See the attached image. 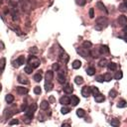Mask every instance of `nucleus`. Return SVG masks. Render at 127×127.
<instances>
[{
    "label": "nucleus",
    "instance_id": "f03ea898",
    "mask_svg": "<svg viewBox=\"0 0 127 127\" xmlns=\"http://www.w3.org/2000/svg\"><path fill=\"white\" fill-rule=\"evenodd\" d=\"M36 109H37L36 103H33L31 106H29L27 108V110L25 111V117H27L28 119H32L33 116H34V113L36 111Z\"/></svg>",
    "mask_w": 127,
    "mask_h": 127
},
{
    "label": "nucleus",
    "instance_id": "3c124183",
    "mask_svg": "<svg viewBox=\"0 0 127 127\" xmlns=\"http://www.w3.org/2000/svg\"><path fill=\"white\" fill-rule=\"evenodd\" d=\"M123 32H124L125 34H127V26H125V27L123 28Z\"/></svg>",
    "mask_w": 127,
    "mask_h": 127
},
{
    "label": "nucleus",
    "instance_id": "2f4dec72",
    "mask_svg": "<svg viewBox=\"0 0 127 127\" xmlns=\"http://www.w3.org/2000/svg\"><path fill=\"white\" fill-rule=\"evenodd\" d=\"M103 78H104V80H105V81H110V80H112V75H111L110 74H105L103 75Z\"/></svg>",
    "mask_w": 127,
    "mask_h": 127
},
{
    "label": "nucleus",
    "instance_id": "72a5a7b5",
    "mask_svg": "<svg viewBox=\"0 0 127 127\" xmlns=\"http://www.w3.org/2000/svg\"><path fill=\"white\" fill-rule=\"evenodd\" d=\"M86 2H87V0H75V3L80 6H83L86 4Z\"/></svg>",
    "mask_w": 127,
    "mask_h": 127
},
{
    "label": "nucleus",
    "instance_id": "1a4fd4ad",
    "mask_svg": "<svg viewBox=\"0 0 127 127\" xmlns=\"http://www.w3.org/2000/svg\"><path fill=\"white\" fill-rule=\"evenodd\" d=\"M64 91L66 92V94H71L72 92L74 91V87H73V86L71 83H67L66 86L64 87Z\"/></svg>",
    "mask_w": 127,
    "mask_h": 127
},
{
    "label": "nucleus",
    "instance_id": "e433bc0d",
    "mask_svg": "<svg viewBox=\"0 0 127 127\" xmlns=\"http://www.w3.org/2000/svg\"><path fill=\"white\" fill-rule=\"evenodd\" d=\"M41 91H42V89H41L40 87H34V92H35L36 94H40Z\"/></svg>",
    "mask_w": 127,
    "mask_h": 127
},
{
    "label": "nucleus",
    "instance_id": "4c0bfd02",
    "mask_svg": "<svg viewBox=\"0 0 127 127\" xmlns=\"http://www.w3.org/2000/svg\"><path fill=\"white\" fill-rule=\"evenodd\" d=\"M96 80H97L98 82H103V81H104L103 75H98V77H96Z\"/></svg>",
    "mask_w": 127,
    "mask_h": 127
},
{
    "label": "nucleus",
    "instance_id": "5701e85b",
    "mask_svg": "<svg viewBox=\"0 0 127 127\" xmlns=\"http://www.w3.org/2000/svg\"><path fill=\"white\" fill-rule=\"evenodd\" d=\"M96 6H97V8H99V9L101 10V11H104L105 13H107V10H106V8H105V6L101 3V2H97V4H96Z\"/></svg>",
    "mask_w": 127,
    "mask_h": 127
},
{
    "label": "nucleus",
    "instance_id": "2eb2a0df",
    "mask_svg": "<svg viewBox=\"0 0 127 127\" xmlns=\"http://www.w3.org/2000/svg\"><path fill=\"white\" fill-rule=\"evenodd\" d=\"M99 52H100V54H107V53H109V48L107 47V46H100V48H99Z\"/></svg>",
    "mask_w": 127,
    "mask_h": 127
},
{
    "label": "nucleus",
    "instance_id": "a19ab883",
    "mask_svg": "<svg viewBox=\"0 0 127 127\" xmlns=\"http://www.w3.org/2000/svg\"><path fill=\"white\" fill-rule=\"evenodd\" d=\"M119 10H120V11H123V12H124V11H126V10H127V7H126V6L124 5V4H121V5L119 6Z\"/></svg>",
    "mask_w": 127,
    "mask_h": 127
},
{
    "label": "nucleus",
    "instance_id": "b1692460",
    "mask_svg": "<svg viewBox=\"0 0 127 127\" xmlns=\"http://www.w3.org/2000/svg\"><path fill=\"white\" fill-rule=\"evenodd\" d=\"M5 99H6V101H7L8 103H12L13 101H14V96L12 94H7L6 97H5Z\"/></svg>",
    "mask_w": 127,
    "mask_h": 127
},
{
    "label": "nucleus",
    "instance_id": "6ab92c4d",
    "mask_svg": "<svg viewBox=\"0 0 127 127\" xmlns=\"http://www.w3.org/2000/svg\"><path fill=\"white\" fill-rule=\"evenodd\" d=\"M107 67H108V70L109 71H115L117 69V65L115 63H112V62L111 63H108Z\"/></svg>",
    "mask_w": 127,
    "mask_h": 127
},
{
    "label": "nucleus",
    "instance_id": "8fccbe9b",
    "mask_svg": "<svg viewBox=\"0 0 127 127\" xmlns=\"http://www.w3.org/2000/svg\"><path fill=\"white\" fill-rule=\"evenodd\" d=\"M61 127H71V125H70V124H67V123H64Z\"/></svg>",
    "mask_w": 127,
    "mask_h": 127
},
{
    "label": "nucleus",
    "instance_id": "393cba45",
    "mask_svg": "<svg viewBox=\"0 0 127 127\" xmlns=\"http://www.w3.org/2000/svg\"><path fill=\"white\" fill-rule=\"evenodd\" d=\"M122 77H123V74H122V72H120V71H119V72H116V74H114V79L117 80H121Z\"/></svg>",
    "mask_w": 127,
    "mask_h": 127
},
{
    "label": "nucleus",
    "instance_id": "49530a36",
    "mask_svg": "<svg viewBox=\"0 0 127 127\" xmlns=\"http://www.w3.org/2000/svg\"><path fill=\"white\" fill-rule=\"evenodd\" d=\"M125 34V33H124ZM120 38H122L125 42H127V34H125V36H120Z\"/></svg>",
    "mask_w": 127,
    "mask_h": 127
},
{
    "label": "nucleus",
    "instance_id": "aec40b11",
    "mask_svg": "<svg viewBox=\"0 0 127 127\" xmlns=\"http://www.w3.org/2000/svg\"><path fill=\"white\" fill-rule=\"evenodd\" d=\"M110 124L112 127H119L120 126V122L118 119H111L110 120Z\"/></svg>",
    "mask_w": 127,
    "mask_h": 127
},
{
    "label": "nucleus",
    "instance_id": "0eeeda50",
    "mask_svg": "<svg viewBox=\"0 0 127 127\" xmlns=\"http://www.w3.org/2000/svg\"><path fill=\"white\" fill-rule=\"evenodd\" d=\"M54 78V72L53 71H48L46 74V83H52V80Z\"/></svg>",
    "mask_w": 127,
    "mask_h": 127
},
{
    "label": "nucleus",
    "instance_id": "58836bf2",
    "mask_svg": "<svg viewBox=\"0 0 127 127\" xmlns=\"http://www.w3.org/2000/svg\"><path fill=\"white\" fill-rule=\"evenodd\" d=\"M89 17L90 18H94V8H90L89 9Z\"/></svg>",
    "mask_w": 127,
    "mask_h": 127
},
{
    "label": "nucleus",
    "instance_id": "412c9836",
    "mask_svg": "<svg viewBox=\"0 0 127 127\" xmlns=\"http://www.w3.org/2000/svg\"><path fill=\"white\" fill-rule=\"evenodd\" d=\"M42 72L40 71V73H38V74H36L35 75H34V80H35V81H37V82H39V81H41L42 80Z\"/></svg>",
    "mask_w": 127,
    "mask_h": 127
},
{
    "label": "nucleus",
    "instance_id": "de8ad7c7",
    "mask_svg": "<svg viewBox=\"0 0 127 127\" xmlns=\"http://www.w3.org/2000/svg\"><path fill=\"white\" fill-rule=\"evenodd\" d=\"M37 51H38V50L36 49V47H33V49H31V50H30V52H33V53H36V52H37Z\"/></svg>",
    "mask_w": 127,
    "mask_h": 127
},
{
    "label": "nucleus",
    "instance_id": "ea45409f",
    "mask_svg": "<svg viewBox=\"0 0 127 127\" xmlns=\"http://www.w3.org/2000/svg\"><path fill=\"white\" fill-rule=\"evenodd\" d=\"M18 123H19V120H18V119H12V120H10V122H9L10 125H15V124H18Z\"/></svg>",
    "mask_w": 127,
    "mask_h": 127
},
{
    "label": "nucleus",
    "instance_id": "c756f323",
    "mask_svg": "<svg viewBox=\"0 0 127 127\" xmlns=\"http://www.w3.org/2000/svg\"><path fill=\"white\" fill-rule=\"evenodd\" d=\"M54 87V84L53 83H45V89L46 91H51Z\"/></svg>",
    "mask_w": 127,
    "mask_h": 127
},
{
    "label": "nucleus",
    "instance_id": "4468645a",
    "mask_svg": "<svg viewBox=\"0 0 127 127\" xmlns=\"http://www.w3.org/2000/svg\"><path fill=\"white\" fill-rule=\"evenodd\" d=\"M49 101H47V100H43L42 102L40 103V107L43 109V110H46V109H48L49 108Z\"/></svg>",
    "mask_w": 127,
    "mask_h": 127
},
{
    "label": "nucleus",
    "instance_id": "7ed1b4c3",
    "mask_svg": "<svg viewBox=\"0 0 127 127\" xmlns=\"http://www.w3.org/2000/svg\"><path fill=\"white\" fill-rule=\"evenodd\" d=\"M28 63H29V66H31L33 69H36V67H38L41 65L40 60H39L37 57H35V56H30Z\"/></svg>",
    "mask_w": 127,
    "mask_h": 127
},
{
    "label": "nucleus",
    "instance_id": "bb28decb",
    "mask_svg": "<svg viewBox=\"0 0 127 127\" xmlns=\"http://www.w3.org/2000/svg\"><path fill=\"white\" fill-rule=\"evenodd\" d=\"M126 106H127V102L125 100H121V101H119V102L117 103V107H119V108H124Z\"/></svg>",
    "mask_w": 127,
    "mask_h": 127
},
{
    "label": "nucleus",
    "instance_id": "ddd939ff",
    "mask_svg": "<svg viewBox=\"0 0 127 127\" xmlns=\"http://www.w3.org/2000/svg\"><path fill=\"white\" fill-rule=\"evenodd\" d=\"M16 90H17V92H18L19 94H22V95H24V94H28V89H27L26 87H18L16 88Z\"/></svg>",
    "mask_w": 127,
    "mask_h": 127
},
{
    "label": "nucleus",
    "instance_id": "a18cd8bd",
    "mask_svg": "<svg viewBox=\"0 0 127 127\" xmlns=\"http://www.w3.org/2000/svg\"><path fill=\"white\" fill-rule=\"evenodd\" d=\"M53 69H54V70H56V71H58V69H59L58 64H54V65H53Z\"/></svg>",
    "mask_w": 127,
    "mask_h": 127
},
{
    "label": "nucleus",
    "instance_id": "c9c22d12",
    "mask_svg": "<svg viewBox=\"0 0 127 127\" xmlns=\"http://www.w3.org/2000/svg\"><path fill=\"white\" fill-rule=\"evenodd\" d=\"M92 46V44L90 43V42H84V43H83V48H86V49H89L90 47Z\"/></svg>",
    "mask_w": 127,
    "mask_h": 127
},
{
    "label": "nucleus",
    "instance_id": "423d86ee",
    "mask_svg": "<svg viewBox=\"0 0 127 127\" xmlns=\"http://www.w3.org/2000/svg\"><path fill=\"white\" fill-rule=\"evenodd\" d=\"M78 53H79L81 57H83V58H87V57L89 56L88 50L86 49V48H79V49H78Z\"/></svg>",
    "mask_w": 127,
    "mask_h": 127
},
{
    "label": "nucleus",
    "instance_id": "a211bd4d",
    "mask_svg": "<svg viewBox=\"0 0 127 127\" xmlns=\"http://www.w3.org/2000/svg\"><path fill=\"white\" fill-rule=\"evenodd\" d=\"M90 88H91V94L94 95V97H96L97 95L100 94H99V89H98L96 87H90Z\"/></svg>",
    "mask_w": 127,
    "mask_h": 127
},
{
    "label": "nucleus",
    "instance_id": "c03bdc74",
    "mask_svg": "<svg viewBox=\"0 0 127 127\" xmlns=\"http://www.w3.org/2000/svg\"><path fill=\"white\" fill-rule=\"evenodd\" d=\"M4 67H5V59L2 58V59H1V70H2V71L4 70Z\"/></svg>",
    "mask_w": 127,
    "mask_h": 127
},
{
    "label": "nucleus",
    "instance_id": "09e8293b",
    "mask_svg": "<svg viewBox=\"0 0 127 127\" xmlns=\"http://www.w3.org/2000/svg\"><path fill=\"white\" fill-rule=\"evenodd\" d=\"M54 101H55V98H54V96H51V97H50V101H49V102H50V103H53Z\"/></svg>",
    "mask_w": 127,
    "mask_h": 127
},
{
    "label": "nucleus",
    "instance_id": "6e6552de",
    "mask_svg": "<svg viewBox=\"0 0 127 127\" xmlns=\"http://www.w3.org/2000/svg\"><path fill=\"white\" fill-rule=\"evenodd\" d=\"M117 22H118V24L120 25V26H123V27H125V26H127V17L126 16H119V18H118V20H117Z\"/></svg>",
    "mask_w": 127,
    "mask_h": 127
},
{
    "label": "nucleus",
    "instance_id": "79ce46f5",
    "mask_svg": "<svg viewBox=\"0 0 127 127\" xmlns=\"http://www.w3.org/2000/svg\"><path fill=\"white\" fill-rule=\"evenodd\" d=\"M27 108H28L27 103H23V105H22V107H21V110H22V111H26Z\"/></svg>",
    "mask_w": 127,
    "mask_h": 127
},
{
    "label": "nucleus",
    "instance_id": "f3484780",
    "mask_svg": "<svg viewBox=\"0 0 127 127\" xmlns=\"http://www.w3.org/2000/svg\"><path fill=\"white\" fill-rule=\"evenodd\" d=\"M18 82H20L22 84H28L29 83L28 80L26 78H24L23 75H19V77H18Z\"/></svg>",
    "mask_w": 127,
    "mask_h": 127
},
{
    "label": "nucleus",
    "instance_id": "a878e982",
    "mask_svg": "<svg viewBox=\"0 0 127 127\" xmlns=\"http://www.w3.org/2000/svg\"><path fill=\"white\" fill-rule=\"evenodd\" d=\"M74 81H75V83L80 86V84H82L83 83V79H82V77H79V75H78V77H75Z\"/></svg>",
    "mask_w": 127,
    "mask_h": 127
},
{
    "label": "nucleus",
    "instance_id": "9b49d317",
    "mask_svg": "<svg viewBox=\"0 0 127 127\" xmlns=\"http://www.w3.org/2000/svg\"><path fill=\"white\" fill-rule=\"evenodd\" d=\"M79 103H80V98L77 95H72V97H71V104L73 106H75V105H78Z\"/></svg>",
    "mask_w": 127,
    "mask_h": 127
},
{
    "label": "nucleus",
    "instance_id": "20e7f679",
    "mask_svg": "<svg viewBox=\"0 0 127 127\" xmlns=\"http://www.w3.org/2000/svg\"><path fill=\"white\" fill-rule=\"evenodd\" d=\"M25 57L24 56H20L17 60L15 61V62H13V64H14V67H20V66H22V65H24L25 64Z\"/></svg>",
    "mask_w": 127,
    "mask_h": 127
},
{
    "label": "nucleus",
    "instance_id": "603ef678",
    "mask_svg": "<svg viewBox=\"0 0 127 127\" xmlns=\"http://www.w3.org/2000/svg\"><path fill=\"white\" fill-rule=\"evenodd\" d=\"M123 4H124V5H125V6L127 7V0H124V2H123Z\"/></svg>",
    "mask_w": 127,
    "mask_h": 127
},
{
    "label": "nucleus",
    "instance_id": "f257e3e1",
    "mask_svg": "<svg viewBox=\"0 0 127 127\" xmlns=\"http://www.w3.org/2000/svg\"><path fill=\"white\" fill-rule=\"evenodd\" d=\"M107 26V20L103 17H100L96 20V25H95V30H103Z\"/></svg>",
    "mask_w": 127,
    "mask_h": 127
},
{
    "label": "nucleus",
    "instance_id": "9d476101",
    "mask_svg": "<svg viewBox=\"0 0 127 127\" xmlns=\"http://www.w3.org/2000/svg\"><path fill=\"white\" fill-rule=\"evenodd\" d=\"M60 103L63 105H67V104H71V98L67 97V96H63L60 98Z\"/></svg>",
    "mask_w": 127,
    "mask_h": 127
},
{
    "label": "nucleus",
    "instance_id": "39448f33",
    "mask_svg": "<svg viewBox=\"0 0 127 127\" xmlns=\"http://www.w3.org/2000/svg\"><path fill=\"white\" fill-rule=\"evenodd\" d=\"M90 94H91V88H90V87L86 86V87H82V89H81V94L84 97H88L90 95Z\"/></svg>",
    "mask_w": 127,
    "mask_h": 127
},
{
    "label": "nucleus",
    "instance_id": "cd10ccee",
    "mask_svg": "<svg viewBox=\"0 0 127 127\" xmlns=\"http://www.w3.org/2000/svg\"><path fill=\"white\" fill-rule=\"evenodd\" d=\"M94 99H95L96 102H102V101H104L105 97H104L102 94H99V95H97L96 97H94Z\"/></svg>",
    "mask_w": 127,
    "mask_h": 127
},
{
    "label": "nucleus",
    "instance_id": "4be33fe9",
    "mask_svg": "<svg viewBox=\"0 0 127 127\" xmlns=\"http://www.w3.org/2000/svg\"><path fill=\"white\" fill-rule=\"evenodd\" d=\"M87 74L88 75H94L95 74V69L94 67H87Z\"/></svg>",
    "mask_w": 127,
    "mask_h": 127
},
{
    "label": "nucleus",
    "instance_id": "f704fd0d",
    "mask_svg": "<svg viewBox=\"0 0 127 127\" xmlns=\"http://www.w3.org/2000/svg\"><path fill=\"white\" fill-rule=\"evenodd\" d=\"M61 112L62 114H67V113H69L70 112V108H67V107H63L61 109Z\"/></svg>",
    "mask_w": 127,
    "mask_h": 127
},
{
    "label": "nucleus",
    "instance_id": "473e14b6",
    "mask_svg": "<svg viewBox=\"0 0 127 127\" xmlns=\"http://www.w3.org/2000/svg\"><path fill=\"white\" fill-rule=\"evenodd\" d=\"M116 95H117V91H116V90H114V89H111L110 91H109V96H110V97L114 98Z\"/></svg>",
    "mask_w": 127,
    "mask_h": 127
},
{
    "label": "nucleus",
    "instance_id": "37998d69",
    "mask_svg": "<svg viewBox=\"0 0 127 127\" xmlns=\"http://www.w3.org/2000/svg\"><path fill=\"white\" fill-rule=\"evenodd\" d=\"M106 63H107V61H106V60H102V61H100L99 66H100V67H105V66L107 65Z\"/></svg>",
    "mask_w": 127,
    "mask_h": 127
},
{
    "label": "nucleus",
    "instance_id": "f8f14e48",
    "mask_svg": "<svg viewBox=\"0 0 127 127\" xmlns=\"http://www.w3.org/2000/svg\"><path fill=\"white\" fill-rule=\"evenodd\" d=\"M58 80H59L60 83H64L66 81L65 74H64V73L62 71H59V73H58Z\"/></svg>",
    "mask_w": 127,
    "mask_h": 127
},
{
    "label": "nucleus",
    "instance_id": "dca6fc26",
    "mask_svg": "<svg viewBox=\"0 0 127 127\" xmlns=\"http://www.w3.org/2000/svg\"><path fill=\"white\" fill-rule=\"evenodd\" d=\"M72 66H73V67L74 70H78V69H80V67H81V62L79 61V60H75V61H74Z\"/></svg>",
    "mask_w": 127,
    "mask_h": 127
},
{
    "label": "nucleus",
    "instance_id": "c85d7f7f",
    "mask_svg": "<svg viewBox=\"0 0 127 127\" xmlns=\"http://www.w3.org/2000/svg\"><path fill=\"white\" fill-rule=\"evenodd\" d=\"M77 115L79 117H83L84 115H86V111H84L83 109L80 108V109H78V110H77Z\"/></svg>",
    "mask_w": 127,
    "mask_h": 127
},
{
    "label": "nucleus",
    "instance_id": "7c9ffc66",
    "mask_svg": "<svg viewBox=\"0 0 127 127\" xmlns=\"http://www.w3.org/2000/svg\"><path fill=\"white\" fill-rule=\"evenodd\" d=\"M33 72V67H31V66H26V67H25V73H26V74H30L31 73Z\"/></svg>",
    "mask_w": 127,
    "mask_h": 127
}]
</instances>
